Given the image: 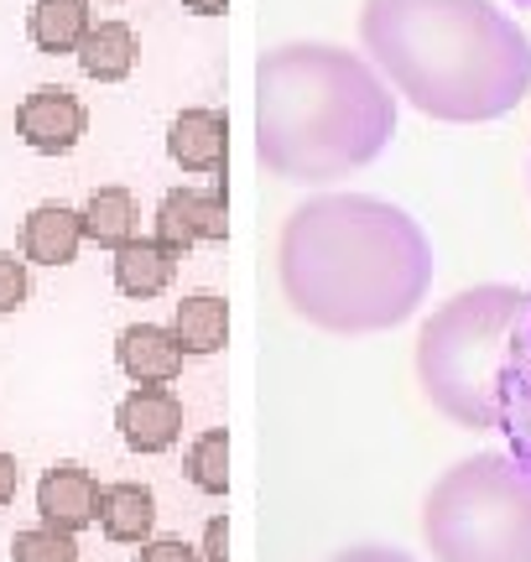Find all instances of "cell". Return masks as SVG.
<instances>
[{"label": "cell", "instance_id": "4", "mask_svg": "<svg viewBox=\"0 0 531 562\" xmlns=\"http://www.w3.org/2000/svg\"><path fill=\"white\" fill-rule=\"evenodd\" d=\"M521 292L506 281H485L470 292H453L417 334V385L453 427L495 432V396H500V364L511 344V323Z\"/></svg>", "mask_w": 531, "mask_h": 562}, {"label": "cell", "instance_id": "13", "mask_svg": "<svg viewBox=\"0 0 531 562\" xmlns=\"http://www.w3.org/2000/svg\"><path fill=\"white\" fill-rule=\"evenodd\" d=\"M83 245V214L68 203H37L21 224V261L32 266H74Z\"/></svg>", "mask_w": 531, "mask_h": 562}, {"label": "cell", "instance_id": "23", "mask_svg": "<svg viewBox=\"0 0 531 562\" xmlns=\"http://www.w3.org/2000/svg\"><path fill=\"white\" fill-rule=\"evenodd\" d=\"M136 562H204V558H199V547H188L183 537H151Z\"/></svg>", "mask_w": 531, "mask_h": 562}, {"label": "cell", "instance_id": "10", "mask_svg": "<svg viewBox=\"0 0 531 562\" xmlns=\"http://www.w3.org/2000/svg\"><path fill=\"white\" fill-rule=\"evenodd\" d=\"M37 516L63 537H79L83 526L100 521V480L83 463H53L37 480Z\"/></svg>", "mask_w": 531, "mask_h": 562}, {"label": "cell", "instance_id": "14", "mask_svg": "<svg viewBox=\"0 0 531 562\" xmlns=\"http://www.w3.org/2000/svg\"><path fill=\"white\" fill-rule=\"evenodd\" d=\"M115 292L121 297H162L167 286H172V271H178V256L172 250H162V245L151 240V235H136V240H125L121 250H115Z\"/></svg>", "mask_w": 531, "mask_h": 562}, {"label": "cell", "instance_id": "12", "mask_svg": "<svg viewBox=\"0 0 531 562\" xmlns=\"http://www.w3.org/2000/svg\"><path fill=\"white\" fill-rule=\"evenodd\" d=\"M115 360L136 385H172L183 375V344L162 323H131L115 339Z\"/></svg>", "mask_w": 531, "mask_h": 562}, {"label": "cell", "instance_id": "22", "mask_svg": "<svg viewBox=\"0 0 531 562\" xmlns=\"http://www.w3.org/2000/svg\"><path fill=\"white\" fill-rule=\"evenodd\" d=\"M32 297V281H26V261L11 256V250H0V313H16L26 307Z\"/></svg>", "mask_w": 531, "mask_h": 562}, {"label": "cell", "instance_id": "24", "mask_svg": "<svg viewBox=\"0 0 531 562\" xmlns=\"http://www.w3.org/2000/svg\"><path fill=\"white\" fill-rule=\"evenodd\" d=\"M199 558L204 562H229V521L225 516H214L204 526V547H199Z\"/></svg>", "mask_w": 531, "mask_h": 562}, {"label": "cell", "instance_id": "26", "mask_svg": "<svg viewBox=\"0 0 531 562\" xmlns=\"http://www.w3.org/2000/svg\"><path fill=\"white\" fill-rule=\"evenodd\" d=\"M16 484H21V469H16V459L11 453H0V510L16 501Z\"/></svg>", "mask_w": 531, "mask_h": 562}, {"label": "cell", "instance_id": "20", "mask_svg": "<svg viewBox=\"0 0 531 562\" xmlns=\"http://www.w3.org/2000/svg\"><path fill=\"white\" fill-rule=\"evenodd\" d=\"M188 480L204 495H225L229 490V432L225 427H208L188 442Z\"/></svg>", "mask_w": 531, "mask_h": 562}, {"label": "cell", "instance_id": "18", "mask_svg": "<svg viewBox=\"0 0 531 562\" xmlns=\"http://www.w3.org/2000/svg\"><path fill=\"white\" fill-rule=\"evenodd\" d=\"M172 334L183 344V355H214L225 349L229 339V302L214 297V292H193V297L178 302L172 313Z\"/></svg>", "mask_w": 531, "mask_h": 562}, {"label": "cell", "instance_id": "27", "mask_svg": "<svg viewBox=\"0 0 531 562\" xmlns=\"http://www.w3.org/2000/svg\"><path fill=\"white\" fill-rule=\"evenodd\" d=\"M188 11H193V16H225L229 11V0H183Z\"/></svg>", "mask_w": 531, "mask_h": 562}, {"label": "cell", "instance_id": "6", "mask_svg": "<svg viewBox=\"0 0 531 562\" xmlns=\"http://www.w3.org/2000/svg\"><path fill=\"white\" fill-rule=\"evenodd\" d=\"M495 432L506 438L521 469H531V286L521 292L511 323V344H506V364H500V396H495Z\"/></svg>", "mask_w": 531, "mask_h": 562}, {"label": "cell", "instance_id": "3", "mask_svg": "<svg viewBox=\"0 0 531 562\" xmlns=\"http://www.w3.org/2000/svg\"><path fill=\"white\" fill-rule=\"evenodd\" d=\"M396 136V100L360 53L286 42L256 68V157L282 182L324 188L360 172Z\"/></svg>", "mask_w": 531, "mask_h": 562}, {"label": "cell", "instance_id": "2", "mask_svg": "<svg viewBox=\"0 0 531 562\" xmlns=\"http://www.w3.org/2000/svg\"><path fill=\"white\" fill-rule=\"evenodd\" d=\"M360 42L432 121H500L531 89V37L495 0H365Z\"/></svg>", "mask_w": 531, "mask_h": 562}, {"label": "cell", "instance_id": "21", "mask_svg": "<svg viewBox=\"0 0 531 562\" xmlns=\"http://www.w3.org/2000/svg\"><path fill=\"white\" fill-rule=\"evenodd\" d=\"M11 562H79V542L53 526H32L11 537Z\"/></svg>", "mask_w": 531, "mask_h": 562}, {"label": "cell", "instance_id": "1", "mask_svg": "<svg viewBox=\"0 0 531 562\" xmlns=\"http://www.w3.org/2000/svg\"><path fill=\"white\" fill-rule=\"evenodd\" d=\"M286 307L324 334H381L407 323L432 286V245L407 209L370 193L297 203L276 240Z\"/></svg>", "mask_w": 531, "mask_h": 562}, {"label": "cell", "instance_id": "16", "mask_svg": "<svg viewBox=\"0 0 531 562\" xmlns=\"http://www.w3.org/2000/svg\"><path fill=\"white\" fill-rule=\"evenodd\" d=\"M136 53H142V42H136V32H131L125 21H100V26H89V37L79 42L74 58H79V68L89 79L121 83V79H131Z\"/></svg>", "mask_w": 531, "mask_h": 562}, {"label": "cell", "instance_id": "5", "mask_svg": "<svg viewBox=\"0 0 531 562\" xmlns=\"http://www.w3.org/2000/svg\"><path fill=\"white\" fill-rule=\"evenodd\" d=\"M432 562H531V469L511 453L459 459L422 501Z\"/></svg>", "mask_w": 531, "mask_h": 562}, {"label": "cell", "instance_id": "7", "mask_svg": "<svg viewBox=\"0 0 531 562\" xmlns=\"http://www.w3.org/2000/svg\"><path fill=\"white\" fill-rule=\"evenodd\" d=\"M229 235V209H225V188H172L157 203V229L151 240L183 256L204 240H225Z\"/></svg>", "mask_w": 531, "mask_h": 562}, {"label": "cell", "instance_id": "25", "mask_svg": "<svg viewBox=\"0 0 531 562\" xmlns=\"http://www.w3.org/2000/svg\"><path fill=\"white\" fill-rule=\"evenodd\" d=\"M328 562H417V558L396 552V547H349V552H334Z\"/></svg>", "mask_w": 531, "mask_h": 562}, {"label": "cell", "instance_id": "17", "mask_svg": "<svg viewBox=\"0 0 531 562\" xmlns=\"http://www.w3.org/2000/svg\"><path fill=\"white\" fill-rule=\"evenodd\" d=\"M89 0H37L32 16H26V32H32V47L58 58V53H79V42L89 37Z\"/></svg>", "mask_w": 531, "mask_h": 562}, {"label": "cell", "instance_id": "11", "mask_svg": "<svg viewBox=\"0 0 531 562\" xmlns=\"http://www.w3.org/2000/svg\"><path fill=\"white\" fill-rule=\"evenodd\" d=\"M167 157L193 178H225L229 161V121L208 104H193L167 125Z\"/></svg>", "mask_w": 531, "mask_h": 562}, {"label": "cell", "instance_id": "8", "mask_svg": "<svg viewBox=\"0 0 531 562\" xmlns=\"http://www.w3.org/2000/svg\"><path fill=\"white\" fill-rule=\"evenodd\" d=\"M83 104L74 89H63V83H42L32 89L16 110V136L37 151V157H63V151H74L83 136Z\"/></svg>", "mask_w": 531, "mask_h": 562}, {"label": "cell", "instance_id": "15", "mask_svg": "<svg viewBox=\"0 0 531 562\" xmlns=\"http://www.w3.org/2000/svg\"><path fill=\"white\" fill-rule=\"evenodd\" d=\"M151 526H157V495L136 480H121V484H104L100 490V531L110 542H151Z\"/></svg>", "mask_w": 531, "mask_h": 562}, {"label": "cell", "instance_id": "9", "mask_svg": "<svg viewBox=\"0 0 531 562\" xmlns=\"http://www.w3.org/2000/svg\"><path fill=\"white\" fill-rule=\"evenodd\" d=\"M115 427L131 453H167L183 438V402L172 385H136L115 406Z\"/></svg>", "mask_w": 531, "mask_h": 562}, {"label": "cell", "instance_id": "19", "mask_svg": "<svg viewBox=\"0 0 531 562\" xmlns=\"http://www.w3.org/2000/svg\"><path fill=\"white\" fill-rule=\"evenodd\" d=\"M83 214V240L104 245V250H121L125 240H136V193L131 188H94Z\"/></svg>", "mask_w": 531, "mask_h": 562}]
</instances>
